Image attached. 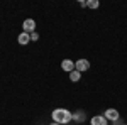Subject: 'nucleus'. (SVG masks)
<instances>
[{
	"label": "nucleus",
	"mask_w": 127,
	"mask_h": 125,
	"mask_svg": "<svg viewBox=\"0 0 127 125\" xmlns=\"http://www.w3.org/2000/svg\"><path fill=\"white\" fill-rule=\"evenodd\" d=\"M22 29H24V32H27V34L36 32V20L26 19V20H24V24H22Z\"/></svg>",
	"instance_id": "obj_3"
},
{
	"label": "nucleus",
	"mask_w": 127,
	"mask_h": 125,
	"mask_svg": "<svg viewBox=\"0 0 127 125\" xmlns=\"http://www.w3.org/2000/svg\"><path fill=\"white\" fill-rule=\"evenodd\" d=\"M120 125H127V124H120Z\"/></svg>",
	"instance_id": "obj_13"
},
{
	"label": "nucleus",
	"mask_w": 127,
	"mask_h": 125,
	"mask_svg": "<svg viewBox=\"0 0 127 125\" xmlns=\"http://www.w3.org/2000/svg\"><path fill=\"white\" fill-rule=\"evenodd\" d=\"M17 41H19L20 46H26V44L31 42V34H27V32H20L19 37H17Z\"/></svg>",
	"instance_id": "obj_7"
},
{
	"label": "nucleus",
	"mask_w": 127,
	"mask_h": 125,
	"mask_svg": "<svg viewBox=\"0 0 127 125\" xmlns=\"http://www.w3.org/2000/svg\"><path fill=\"white\" fill-rule=\"evenodd\" d=\"M61 68H63L66 73H71V71H75V63H73L71 59H63V63H61Z\"/></svg>",
	"instance_id": "obj_6"
},
{
	"label": "nucleus",
	"mask_w": 127,
	"mask_h": 125,
	"mask_svg": "<svg viewBox=\"0 0 127 125\" xmlns=\"http://www.w3.org/2000/svg\"><path fill=\"white\" fill-rule=\"evenodd\" d=\"M90 125H108V120L103 115H95V117H92Z\"/></svg>",
	"instance_id": "obj_5"
},
{
	"label": "nucleus",
	"mask_w": 127,
	"mask_h": 125,
	"mask_svg": "<svg viewBox=\"0 0 127 125\" xmlns=\"http://www.w3.org/2000/svg\"><path fill=\"white\" fill-rule=\"evenodd\" d=\"M37 39H39V34L37 32H32L31 34V41H37Z\"/></svg>",
	"instance_id": "obj_11"
},
{
	"label": "nucleus",
	"mask_w": 127,
	"mask_h": 125,
	"mask_svg": "<svg viewBox=\"0 0 127 125\" xmlns=\"http://www.w3.org/2000/svg\"><path fill=\"white\" fill-rule=\"evenodd\" d=\"M98 5H100L98 0H87V7L88 9H98Z\"/></svg>",
	"instance_id": "obj_10"
},
{
	"label": "nucleus",
	"mask_w": 127,
	"mask_h": 125,
	"mask_svg": "<svg viewBox=\"0 0 127 125\" xmlns=\"http://www.w3.org/2000/svg\"><path fill=\"white\" fill-rule=\"evenodd\" d=\"M88 68H90V61H88V59H78V61L75 63V69L80 71V73L88 71Z\"/></svg>",
	"instance_id": "obj_4"
},
{
	"label": "nucleus",
	"mask_w": 127,
	"mask_h": 125,
	"mask_svg": "<svg viewBox=\"0 0 127 125\" xmlns=\"http://www.w3.org/2000/svg\"><path fill=\"white\" fill-rule=\"evenodd\" d=\"M80 79H81V73H80V71H76V69H75V71H71V73H69V81L78 83Z\"/></svg>",
	"instance_id": "obj_8"
},
{
	"label": "nucleus",
	"mask_w": 127,
	"mask_h": 125,
	"mask_svg": "<svg viewBox=\"0 0 127 125\" xmlns=\"http://www.w3.org/2000/svg\"><path fill=\"white\" fill-rule=\"evenodd\" d=\"M49 125H59V124H56V122H51V124H49Z\"/></svg>",
	"instance_id": "obj_12"
},
{
	"label": "nucleus",
	"mask_w": 127,
	"mask_h": 125,
	"mask_svg": "<svg viewBox=\"0 0 127 125\" xmlns=\"http://www.w3.org/2000/svg\"><path fill=\"white\" fill-rule=\"evenodd\" d=\"M103 117L107 118L108 122H117L119 118H120V113H119L117 108H107L105 113H103Z\"/></svg>",
	"instance_id": "obj_2"
},
{
	"label": "nucleus",
	"mask_w": 127,
	"mask_h": 125,
	"mask_svg": "<svg viewBox=\"0 0 127 125\" xmlns=\"http://www.w3.org/2000/svg\"><path fill=\"white\" fill-rule=\"evenodd\" d=\"M73 122H76V124L85 122V113H83V112H75V113H73Z\"/></svg>",
	"instance_id": "obj_9"
},
{
	"label": "nucleus",
	"mask_w": 127,
	"mask_h": 125,
	"mask_svg": "<svg viewBox=\"0 0 127 125\" xmlns=\"http://www.w3.org/2000/svg\"><path fill=\"white\" fill-rule=\"evenodd\" d=\"M51 118L53 122H56L59 125H64V124H69L73 120V113L69 112L68 108H54L53 113H51Z\"/></svg>",
	"instance_id": "obj_1"
}]
</instances>
